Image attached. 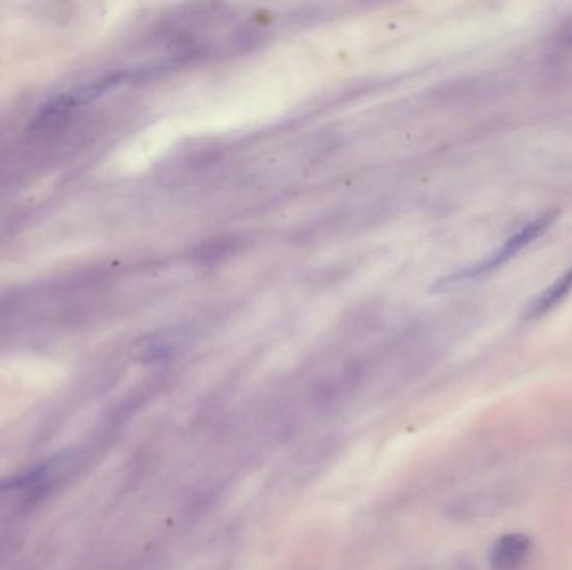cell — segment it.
<instances>
[{
  "mask_svg": "<svg viewBox=\"0 0 572 570\" xmlns=\"http://www.w3.org/2000/svg\"><path fill=\"white\" fill-rule=\"evenodd\" d=\"M558 216H560L558 210H549V211L543 212L539 218H535L531 223L522 226L519 231L507 239L506 243L497 252L489 254L485 260H482L477 265L470 266L464 271L453 275L447 281H444V285H452V283H459V281L479 278L482 275H487L493 269L506 265L507 261H510L518 252L526 250L535 239L541 238L547 229L554 225Z\"/></svg>",
  "mask_w": 572,
  "mask_h": 570,
  "instance_id": "6da1fadb",
  "label": "cell"
},
{
  "mask_svg": "<svg viewBox=\"0 0 572 570\" xmlns=\"http://www.w3.org/2000/svg\"><path fill=\"white\" fill-rule=\"evenodd\" d=\"M46 475H47V465H42V467L32 470V472H29V474L15 475V477L2 478V480H0V492L21 491V489L34 487L37 482L44 480Z\"/></svg>",
  "mask_w": 572,
  "mask_h": 570,
  "instance_id": "277c9868",
  "label": "cell"
},
{
  "mask_svg": "<svg viewBox=\"0 0 572 570\" xmlns=\"http://www.w3.org/2000/svg\"><path fill=\"white\" fill-rule=\"evenodd\" d=\"M533 550V541L526 533L512 532L493 542L489 564L493 570H520Z\"/></svg>",
  "mask_w": 572,
  "mask_h": 570,
  "instance_id": "7a4b0ae2",
  "label": "cell"
},
{
  "mask_svg": "<svg viewBox=\"0 0 572 570\" xmlns=\"http://www.w3.org/2000/svg\"><path fill=\"white\" fill-rule=\"evenodd\" d=\"M572 292V266L560 277L556 279L546 292L541 293L533 302V305L527 308L524 319H537L544 317L552 308L560 305V302Z\"/></svg>",
  "mask_w": 572,
  "mask_h": 570,
  "instance_id": "3957f363",
  "label": "cell"
}]
</instances>
